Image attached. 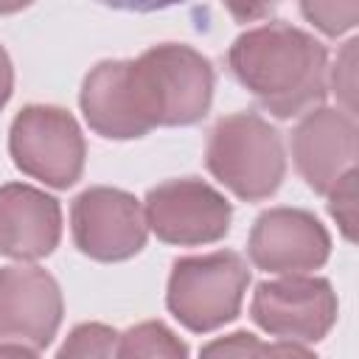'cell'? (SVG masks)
Segmentation results:
<instances>
[{
	"label": "cell",
	"instance_id": "6da1fadb",
	"mask_svg": "<svg viewBox=\"0 0 359 359\" xmlns=\"http://www.w3.org/2000/svg\"><path fill=\"white\" fill-rule=\"evenodd\" d=\"M227 67L280 121L323 107L328 95L325 45L280 20L238 34L227 50Z\"/></svg>",
	"mask_w": 359,
	"mask_h": 359
},
{
	"label": "cell",
	"instance_id": "7a4b0ae2",
	"mask_svg": "<svg viewBox=\"0 0 359 359\" xmlns=\"http://www.w3.org/2000/svg\"><path fill=\"white\" fill-rule=\"evenodd\" d=\"M205 165L238 199L261 202L272 196L286 177L283 137L252 109L230 112L219 118L208 135Z\"/></svg>",
	"mask_w": 359,
	"mask_h": 359
},
{
	"label": "cell",
	"instance_id": "3957f363",
	"mask_svg": "<svg viewBox=\"0 0 359 359\" xmlns=\"http://www.w3.org/2000/svg\"><path fill=\"white\" fill-rule=\"evenodd\" d=\"M250 286V266L233 250L177 258L168 275L165 306L194 334L233 323Z\"/></svg>",
	"mask_w": 359,
	"mask_h": 359
},
{
	"label": "cell",
	"instance_id": "277c9868",
	"mask_svg": "<svg viewBox=\"0 0 359 359\" xmlns=\"http://www.w3.org/2000/svg\"><path fill=\"white\" fill-rule=\"evenodd\" d=\"M8 154L25 177L50 188H70L81 180L87 143L79 121L67 109L28 104L11 121Z\"/></svg>",
	"mask_w": 359,
	"mask_h": 359
},
{
	"label": "cell",
	"instance_id": "5b68a950",
	"mask_svg": "<svg viewBox=\"0 0 359 359\" xmlns=\"http://www.w3.org/2000/svg\"><path fill=\"white\" fill-rule=\"evenodd\" d=\"M79 104L90 129L109 140L143 137L160 126L151 90L135 59L98 62L81 81Z\"/></svg>",
	"mask_w": 359,
	"mask_h": 359
},
{
	"label": "cell",
	"instance_id": "8992f818",
	"mask_svg": "<svg viewBox=\"0 0 359 359\" xmlns=\"http://www.w3.org/2000/svg\"><path fill=\"white\" fill-rule=\"evenodd\" d=\"M337 292L325 278L283 275L278 280H261L252 292L250 317L266 334L311 345L320 342L337 323Z\"/></svg>",
	"mask_w": 359,
	"mask_h": 359
},
{
	"label": "cell",
	"instance_id": "52a82bcc",
	"mask_svg": "<svg viewBox=\"0 0 359 359\" xmlns=\"http://www.w3.org/2000/svg\"><path fill=\"white\" fill-rule=\"evenodd\" d=\"M143 216L160 241L196 247L227 236L233 205L205 180L182 177L154 185L143 199Z\"/></svg>",
	"mask_w": 359,
	"mask_h": 359
},
{
	"label": "cell",
	"instance_id": "ba28073f",
	"mask_svg": "<svg viewBox=\"0 0 359 359\" xmlns=\"http://www.w3.org/2000/svg\"><path fill=\"white\" fill-rule=\"evenodd\" d=\"M70 230L79 252L101 264L137 255L149 236L140 202L132 194L109 185H93L73 199Z\"/></svg>",
	"mask_w": 359,
	"mask_h": 359
},
{
	"label": "cell",
	"instance_id": "9c48e42d",
	"mask_svg": "<svg viewBox=\"0 0 359 359\" xmlns=\"http://www.w3.org/2000/svg\"><path fill=\"white\" fill-rule=\"evenodd\" d=\"M137 65L151 87L160 126H191L208 115L216 87L208 56L191 45L163 42L143 50Z\"/></svg>",
	"mask_w": 359,
	"mask_h": 359
},
{
	"label": "cell",
	"instance_id": "30bf717a",
	"mask_svg": "<svg viewBox=\"0 0 359 359\" xmlns=\"http://www.w3.org/2000/svg\"><path fill=\"white\" fill-rule=\"evenodd\" d=\"M65 300L56 278L34 264L0 269V342L48 348L62 325Z\"/></svg>",
	"mask_w": 359,
	"mask_h": 359
},
{
	"label": "cell",
	"instance_id": "8fae6325",
	"mask_svg": "<svg viewBox=\"0 0 359 359\" xmlns=\"http://www.w3.org/2000/svg\"><path fill=\"white\" fill-rule=\"evenodd\" d=\"M247 252L264 272L306 275L328 261L331 236L325 224L303 208H269L255 219Z\"/></svg>",
	"mask_w": 359,
	"mask_h": 359
},
{
	"label": "cell",
	"instance_id": "7c38bea8",
	"mask_svg": "<svg viewBox=\"0 0 359 359\" xmlns=\"http://www.w3.org/2000/svg\"><path fill=\"white\" fill-rule=\"evenodd\" d=\"M292 160L314 194H328L356 168V118L337 107H314L292 129Z\"/></svg>",
	"mask_w": 359,
	"mask_h": 359
},
{
	"label": "cell",
	"instance_id": "4fadbf2b",
	"mask_svg": "<svg viewBox=\"0 0 359 359\" xmlns=\"http://www.w3.org/2000/svg\"><path fill=\"white\" fill-rule=\"evenodd\" d=\"M62 208L50 194L25 185H0V255L39 261L59 247Z\"/></svg>",
	"mask_w": 359,
	"mask_h": 359
},
{
	"label": "cell",
	"instance_id": "5bb4252c",
	"mask_svg": "<svg viewBox=\"0 0 359 359\" xmlns=\"http://www.w3.org/2000/svg\"><path fill=\"white\" fill-rule=\"evenodd\" d=\"M115 359H188V345L160 320H143L118 334Z\"/></svg>",
	"mask_w": 359,
	"mask_h": 359
},
{
	"label": "cell",
	"instance_id": "9a60e30c",
	"mask_svg": "<svg viewBox=\"0 0 359 359\" xmlns=\"http://www.w3.org/2000/svg\"><path fill=\"white\" fill-rule=\"evenodd\" d=\"M118 331L107 323H79L62 342L56 359H115Z\"/></svg>",
	"mask_w": 359,
	"mask_h": 359
},
{
	"label": "cell",
	"instance_id": "2e32d148",
	"mask_svg": "<svg viewBox=\"0 0 359 359\" xmlns=\"http://www.w3.org/2000/svg\"><path fill=\"white\" fill-rule=\"evenodd\" d=\"M356 177L359 174L353 168L328 191V213L337 219L348 241H356Z\"/></svg>",
	"mask_w": 359,
	"mask_h": 359
},
{
	"label": "cell",
	"instance_id": "e0dca14e",
	"mask_svg": "<svg viewBox=\"0 0 359 359\" xmlns=\"http://www.w3.org/2000/svg\"><path fill=\"white\" fill-rule=\"evenodd\" d=\"M300 11L328 36L345 34L348 28L356 25L359 17V3H303Z\"/></svg>",
	"mask_w": 359,
	"mask_h": 359
},
{
	"label": "cell",
	"instance_id": "ac0fdd59",
	"mask_svg": "<svg viewBox=\"0 0 359 359\" xmlns=\"http://www.w3.org/2000/svg\"><path fill=\"white\" fill-rule=\"evenodd\" d=\"M261 348V339L250 331H233L227 337H216L210 339L199 359H255Z\"/></svg>",
	"mask_w": 359,
	"mask_h": 359
},
{
	"label": "cell",
	"instance_id": "d6986e66",
	"mask_svg": "<svg viewBox=\"0 0 359 359\" xmlns=\"http://www.w3.org/2000/svg\"><path fill=\"white\" fill-rule=\"evenodd\" d=\"M356 39H351L345 48H342V53H339V59H337V65H334V70H331V87H334V93L342 98V104H345V112L348 115H353V87H356V81H353V65H356Z\"/></svg>",
	"mask_w": 359,
	"mask_h": 359
},
{
	"label": "cell",
	"instance_id": "ffe728a7",
	"mask_svg": "<svg viewBox=\"0 0 359 359\" xmlns=\"http://www.w3.org/2000/svg\"><path fill=\"white\" fill-rule=\"evenodd\" d=\"M255 359H317L309 348H303V345H297V342H261V348H258V356Z\"/></svg>",
	"mask_w": 359,
	"mask_h": 359
},
{
	"label": "cell",
	"instance_id": "44dd1931",
	"mask_svg": "<svg viewBox=\"0 0 359 359\" xmlns=\"http://www.w3.org/2000/svg\"><path fill=\"white\" fill-rule=\"evenodd\" d=\"M14 93V67H11V59L6 53V48L0 45V109L8 104Z\"/></svg>",
	"mask_w": 359,
	"mask_h": 359
},
{
	"label": "cell",
	"instance_id": "7402d4cb",
	"mask_svg": "<svg viewBox=\"0 0 359 359\" xmlns=\"http://www.w3.org/2000/svg\"><path fill=\"white\" fill-rule=\"evenodd\" d=\"M0 359H39V356H36V351H31L25 345L0 342Z\"/></svg>",
	"mask_w": 359,
	"mask_h": 359
}]
</instances>
